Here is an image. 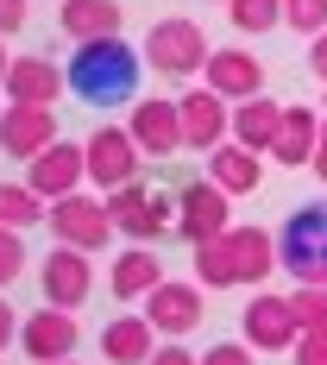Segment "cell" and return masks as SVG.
<instances>
[{
  "label": "cell",
  "mask_w": 327,
  "mask_h": 365,
  "mask_svg": "<svg viewBox=\"0 0 327 365\" xmlns=\"http://www.w3.org/2000/svg\"><path fill=\"white\" fill-rule=\"evenodd\" d=\"M139 70H145V51H133L126 38H88L70 51V88L95 108L139 101Z\"/></svg>",
  "instance_id": "obj_1"
},
{
  "label": "cell",
  "mask_w": 327,
  "mask_h": 365,
  "mask_svg": "<svg viewBox=\"0 0 327 365\" xmlns=\"http://www.w3.org/2000/svg\"><path fill=\"white\" fill-rule=\"evenodd\" d=\"M277 258L296 284H327V202H302L284 233H277Z\"/></svg>",
  "instance_id": "obj_2"
},
{
  "label": "cell",
  "mask_w": 327,
  "mask_h": 365,
  "mask_svg": "<svg viewBox=\"0 0 327 365\" xmlns=\"http://www.w3.org/2000/svg\"><path fill=\"white\" fill-rule=\"evenodd\" d=\"M139 51H145V63L157 76H177V82L182 76H202L208 57H214V44H208V32H202L195 19H157Z\"/></svg>",
  "instance_id": "obj_3"
},
{
  "label": "cell",
  "mask_w": 327,
  "mask_h": 365,
  "mask_svg": "<svg viewBox=\"0 0 327 365\" xmlns=\"http://www.w3.org/2000/svg\"><path fill=\"white\" fill-rule=\"evenodd\" d=\"M51 233H57V246H76V252H101L113 233V215H108V195H88V189H76L63 202H51Z\"/></svg>",
  "instance_id": "obj_4"
},
{
  "label": "cell",
  "mask_w": 327,
  "mask_h": 365,
  "mask_svg": "<svg viewBox=\"0 0 327 365\" xmlns=\"http://www.w3.org/2000/svg\"><path fill=\"white\" fill-rule=\"evenodd\" d=\"M108 215H113V227H120L133 246H151L157 233L177 227V202H170V195H151V189H139V182H126V189L108 195Z\"/></svg>",
  "instance_id": "obj_5"
},
{
  "label": "cell",
  "mask_w": 327,
  "mask_h": 365,
  "mask_svg": "<svg viewBox=\"0 0 327 365\" xmlns=\"http://www.w3.org/2000/svg\"><path fill=\"white\" fill-rule=\"evenodd\" d=\"M227 227H233V195H227L214 177L208 182H182V195H177V233L182 240L202 246V240H220Z\"/></svg>",
  "instance_id": "obj_6"
},
{
  "label": "cell",
  "mask_w": 327,
  "mask_h": 365,
  "mask_svg": "<svg viewBox=\"0 0 327 365\" xmlns=\"http://www.w3.org/2000/svg\"><path fill=\"white\" fill-rule=\"evenodd\" d=\"M139 164H145V151H139V139H133L126 126H101V133L88 139V182H95L101 195L139 182Z\"/></svg>",
  "instance_id": "obj_7"
},
{
  "label": "cell",
  "mask_w": 327,
  "mask_h": 365,
  "mask_svg": "<svg viewBox=\"0 0 327 365\" xmlns=\"http://www.w3.org/2000/svg\"><path fill=\"white\" fill-rule=\"evenodd\" d=\"M76 340H82V328H76V309H57V302H44L38 315H26V322H19V353H26L32 365L70 359Z\"/></svg>",
  "instance_id": "obj_8"
},
{
  "label": "cell",
  "mask_w": 327,
  "mask_h": 365,
  "mask_svg": "<svg viewBox=\"0 0 327 365\" xmlns=\"http://www.w3.org/2000/svg\"><path fill=\"white\" fill-rule=\"evenodd\" d=\"M26 182H32L44 202H63V195H76V189L88 182V145H70V139L44 145L38 158H26Z\"/></svg>",
  "instance_id": "obj_9"
},
{
  "label": "cell",
  "mask_w": 327,
  "mask_h": 365,
  "mask_svg": "<svg viewBox=\"0 0 327 365\" xmlns=\"http://www.w3.org/2000/svg\"><path fill=\"white\" fill-rule=\"evenodd\" d=\"M182 108V145L189 151H214L233 139V113H227V95H214V88H189V95H177Z\"/></svg>",
  "instance_id": "obj_10"
},
{
  "label": "cell",
  "mask_w": 327,
  "mask_h": 365,
  "mask_svg": "<svg viewBox=\"0 0 327 365\" xmlns=\"http://www.w3.org/2000/svg\"><path fill=\"white\" fill-rule=\"evenodd\" d=\"M246 340H252L258 353H290L296 340H302V322H296V302L290 296H252L246 302Z\"/></svg>",
  "instance_id": "obj_11"
},
{
  "label": "cell",
  "mask_w": 327,
  "mask_h": 365,
  "mask_svg": "<svg viewBox=\"0 0 327 365\" xmlns=\"http://www.w3.org/2000/svg\"><path fill=\"white\" fill-rule=\"evenodd\" d=\"M44 145H57V113L6 101V113H0V158H38Z\"/></svg>",
  "instance_id": "obj_12"
},
{
  "label": "cell",
  "mask_w": 327,
  "mask_h": 365,
  "mask_svg": "<svg viewBox=\"0 0 327 365\" xmlns=\"http://www.w3.org/2000/svg\"><path fill=\"white\" fill-rule=\"evenodd\" d=\"M202 315H208L202 284H177V277H164V284L145 296V322H151L157 334H170V340H177V334H189Z\"/></svg>",
  "instance_id": "obj_13"
},
{
  "label": "cell",
  "mask_w": 327,
  "mask_h": 365,
  "mask_svg": "<svg viewBox=\"0 0 327 365\" xmlns=\"http://www.w3.org/2000/svg\"><path fill=\"white\" fill-rule=\"evenodd\" d=\"M126 133H133L139 151H151V158H177V151H189L182 145V108L177 101H133Z\"/></svg>",
  "instance_id": "obj_14"
},
{
  "label": "cell",
  "mask_w": 327,
  "mask_h": 365,
  "mask_svg": "<svg viewBox=\"0 0 327 365\" xmlns=\"http://www.w3.org/2000/svg\"><path fill=\"white\" fill-rule=\"evenodd\" d=\"M38 284H44V302H57V309H82V302H88V290H95V264H88V252L63 246V252L44 258Z\"/></svg>",
  "instance_id": "obj_15"
},
{
  "label": "cell",
  "mask_w": 327,
  "mask_h": 365,
  "mask_svg": "<svg viewBox=\"0 0 327 365\" xmlns=\"http://www.w3.org/2000/svg\"><path fill=\"white\" fill-rule=\"evenodd\" d=\"M6 101H26V108H51L63 88H70V70H57L51 57H13V70H6Z\"/></svg>",
  "instance_id": "obj_16"
},
{
  "label": "cell",
  "mask_w": 327,
  "mask_h": 365,
  "mask_svg": "<svg viewBox=\"0 0 327 365\" xmlns=\"http://www.w3.org/2000/svg\"><path fill=\"white\" fill-rule=\"evenodd\" d=\"M202 76H208V88L227 95V101H252V95H264V63H258L252 51H214Z\"/></svg>",
  "instance_id": "obj_17"
},
{
  "label": "cell",
  "mask_w": 327,
  "mask_h": 365,
  "mask_svg": "<svg viewBox=\"0 0 327 365\" xmlns=\"http://www.w3.org/2000/svg\"><path fill=\"white\" fill-rule=\"evenodd\" d=\"M227 252H233V271H239V284H264L284 258H277V233H264V227H227Z\"/></svg>",
  "instance_id": "obj_18"
},
{
  "label": "cell",
  "mask_w": 327,
  "mask_h": 365,
  "mask_svg": "<svg viewBox=\"0 0 327 365\" xmlns=\"http://www.w3.org/2000/svg\"><path fill=\"white\" fill-rule=\"evenodd\" d=\"M208 177H214L227 195H252L258 182H264V151L239 145V139H227V145L208 151Z\"/></svg>",
  "instance_id": "obj_19"
},
{
  "label": "cell",
  "mask_w": 327,
  "mask_h": 365,
  "mask_svg": "<svg viewBox=\"0 0 327 365\" xmlns=\"http://www.w3.org/2000/svg\"><path fill=\"white\" fill-rule=\"evenodd\" d=\"M101 353L113 365H151L157 353V328H151L145 315H113L108 328H101Z\"/></svg>",
  "instance_id": "obj_20"
},
{
  "label": "cell",
  "mask_w": 327,
  "mask_h": 365,
  "mask_svg": "<svg viewBox=\"0 0 327 365\" xmlns=\"http://www.w3.org/2000/svg\"><path fill=\"white\" fill-rule=\"evenodd\" d=\"M57 26H63L70 44L120 38V0H63V6H57Z\"/></svg>",
  "instance_id": "obj_21"
},
{
  "label": "cell",
  "mask_w": 327,
  "mask_h": 365,
  "mask_svg": "<svg viewBox=\"0 0 327 365\" xmlns=\"http://www.w3.org/2000/svg\"><path fill=\"white\" fill-rule=\"evenodd\" d=\"M321 113L315 108H284V126H277V145H271V158L277 164H315V145H321Z\"/></svg>",
  "instance_id": "obj_22"
},
{
  "label": "cell",
  "mask_w": 327,
  "mask_h": 365,
  "mask_svg": "<svg viewBox=\"0 0 327 365\" xmlns=\"http://www.w3.org/2000/svg\"><path fill=\"white\" fill-rule=\"evenodd\" d=\"M108 284H113V296H120V302H145V296L164 284V264H157V252H151V246H133V252L113 258Z\"/></svg>",
  "instance_id": "obj_23"
},
{
  "label": "cell",
  "mask_w": 327,
  "mask_h": 365,
  "mask_svg": "<svg viewBox=\"0 0 327 365\" xmlns=\"http://www.w3.org/2000/svg\"><path fill=\"white\" fill-rule=\"evenodd\" d=\"M277 126H284V108H277V101H264V95L233 101V139H239V145L271 151V145H277Z\"/></svg>",
  "instance_id": "obj_24"
},
{
  "label": "cell",
  "mask_w": 327,
  "mask_h": 365,
  "mask_svg": "<svg viewBox=\"0 0 327 365\" xmlns=\"http://www.w3.org/2000/svg\"><path fill=\"white\" fill-rule=\"evenodd\" d=\"M195 284H202V290H239V271H233V252H227V233L195 246Z\"/></svg>",
  "instance_id": "obj_25"
},
{
  "label": "cell",
  "mask_w": 327,
  "mask_h": 365,
  "mask_svg": "<svg viewBox=\"0 0 327 365\" xmlns=\"http://www.w3.org/2000/svg\"><path fill=\"white\" fill-rule=\"evenodd\" d=\"M38 220H51V208H44V195H38L32 182H0V227H38Z\"/></svg>",
  "instance_id": "obj_26"
},
{
  "label": "cell",
  "mask_w": 327,
  "mask_h": 365,
  "mask_svg": "<svg viewBox=\"0 0 327 365\" xmlns=\"http://www.w3.org/2000/svg\"><path fill=\"white\" fill-rule=\"evenodd\" d=\"M227 19L258 38V32H271V26H284V0H227Z\"/></svg>",
  "instance_id": "obj_27"
},
{
  "label": "cell",
  "mask_w": 327,
  "mask_h": 365,
  "mask_svg": "<svg viewBox=\"0 0 327 365\" xmlns=\"http://www.w3.org/2000/svg\"><path fill=\"white\" fill-rule=\"evenodd\" d=\"M284 26H296L302 38L327 32V0H284Z\"/></svg>",
  "instance_id": "obj_28"
},
{
  "label": "cell",
  "mask_w": 327,
  "mask_h": 365,
  "mask_svg": "<svg viewBox=\"0 0 327 365\" xmlns=\"http://www.w3.org/2000/svg\"><path fill=\"white\" fill-rule=\"evenodd\" d=\"M296 322L302 328H327V284H296Z\"/></svg>",
  "instance_id": "obj_29"
},
{
  "label": "cell",
  "mask_w": 327,
  "mask_h": 365,
  "mask_svg": "<svg viewBox=\"0 0 327 365\" xmlns=\"http://www.w3.org/2000/svg\"><path fill=\"white\" fill-rule=\"evenodd\" d=\"M19 271H26V240H19V227H0V290H6Z\"/></svg>",
  "instance_id": "obj_30"
},
{
  "label": "cell",
  "mask_w": 327,
  "mask_h": 365,
  "mask_svg": "<svg viewBox=\"0 0 327 365\" xmlns=\"http://www.w3.org/2000/svg\"><path fill=\"white\" fill-rule=\"evenodd\" d=\"M290 365H327V328H302V340L290 346Z\"/></svg>",
  "instance_id": "obj_31"
},
{
  "label": "cell",
  "mask_w": 327,
  "mask_h": 365,
  "mask_svg": "<svg viewBox=\"0 0 327 365\" xmlns=\"http://www.w3.org/2000/svg\"><path fill=\"white\" fill-rule=\"evenodd\" d=\"M252 359H258L252 340H220V346H208V353H202V365H252Z\"/></svg>",
  "instance_id": "obj_32"
},
{
  "label": "cell",
  "mask_w": 327,
  "mask_h": 365,
  "mask_svg": "<svg viewBox=\"0 0 327 365\" xmlns=\"http://www.w3.org/2000/svg\"><path fill=\"white\" fill-rule=\"evenodd\" d=\"M26 13H32L26 0H0V38H6V32H19V26H26Z\"/></svg>",
  "instance_id": "obj_33"
},
{
  "label": "cell",
  "mask_w": 327,
  "mask_h": 365,
  "mask_svg": "<svg viewBox=\"0 0 327 365\" xmlns=\"http://www.w3.org/2000/svg\"><path fill=\"white\" fill-rule=\"evenodd\" d=\"M151 365H202V359H195L189 346H157V353H151Z\"/></svg>",
  "instance_id": "obj_34"
},
{
  "label": "cell",
  "mask_w": 327,
  "mask_h": 365,
  "mask_svg": "<svg viewBox=\"0 0 327 365\" xmlns=\"http://www.w3.org/2000/svg\"><path fill=\"white\" fill-rule=\"evenodd\" d=\"M19 340V315H13V302H0V353Z\"/></svg>",
  "instance_id": "obj_35"
},
{
  "label": "cell",
  "mask_w": 327,
  "mask_h": 365,
  "mask_svg": "<svg viewBox=\"0 0 327 365\" xmlns=\"http://www.w3.org/2000/svg\"><path fill=\"white\" fill-rule=\"evenodd\" d=\"M308 70H315V76H321V82H327V32L315 38V51H308Z\"/></svg>",
  "instance_id": "obj_36"
},
{
  "label": "cell",
  "mask_w": 327,
  "mask_h": 365,
  "mask_svg": "<svg viewBox=\"0 0 327 365\" xmlns=\"http://www.w3.org/2000/svg\"><path fill=\"white\" fill-rule=\"evenodd\" d=\"M315 177L327 182V126H321V145H315Z\"/></svg>",
  "instance_id": "obj_37"
},
{
  "label": "cell",
  "mask_w": 327,
  "mask_h": 365,
  "mask_svg": "<svg viewBox=\"0 0 327 365\" xmlns=\"http://www.w3.org/2000/svg\"><path fill=\"white\" fill-rule=\"evenodd\" d=\"M6 70H13V57H6V51H0V82H6Z\"/></svg>",
  "instance_id": "obj_38"
},
{
  "label": "cell",
  "mask_w": 327,
  "mask_h": 365,
  "mask_svg": "<svg viewBox=\"0 0 327 365\" xmlns=\"http://www.w3.org/2000/svg\"><path fill=\"white\" fill-rule=\"evenodd\" d=\"M57 365H76V359H57Z\"/></svg>",
  "instance_id": "obj_39"
},
{
  "label": "cell",
  "mask_w": 327,
  "mask_h": 365,
  "mask_svg": "<svg viewBox=\"0 0 327 365\" xmlns=\"http://www.w3.org/2000/svg\"><path fill=\"white\" fill-rule=\"evenodd\" d=\"M321 108H327V95H321Z\"/></svg>",
  "instance_id": "obj_40"
},
{
  "label": "cell",
  "mask_w": 327,
  "mask_h": 365,
  "mask_svg": "<svg viewBox=\"0 0 327 365\" xmlns=\"http://www.w3.org/2000/svg\"><path fill=\"white\" fill-rule=\"evenodd\" d=\"M0 113H6V108H0Z\"/></svg>",
  "instance_id": "obj_41"
}]
</instances>
